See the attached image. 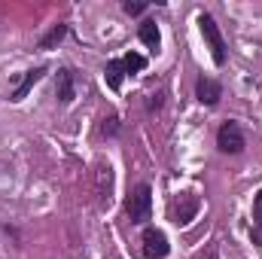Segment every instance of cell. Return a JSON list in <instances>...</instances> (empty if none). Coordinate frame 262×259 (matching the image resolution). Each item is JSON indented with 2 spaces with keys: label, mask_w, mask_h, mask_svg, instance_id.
<instances>
[{
  "label": "cell",
  "mask_w": 262,
  "mask_h": 259,
  "mask_svg": "<svg viewBox=\"0 0 262 259\" xmlns=\"http://www.w3.org/2000/svg\"><path fill=\"white\" fill-rule=\"evenodd\" d=\"M125 210H128L131 223H146V220L152 217V192H149V186H146V183H140V186L128 195Z\"/></svg>",
  "instance_id": "obj_1"
},
{
  "label": "cell",
  "mask_w": 262,
  "mask_h": 259,
  "mask_svg": "<svg viewBox=\"0 0 262 259\" xmlns=\"http://www.w3.org/2000/svg\"><path fill=\"white\" fill-rule=\"evenodd\" d=\"M198 25H201L204 43H207V49H210L213 61H216V64H226V40H223V34H220V25H216L210 15H201V18H198Z\"/></svg>",
  "instance_id": "obj_2"
},
{
  "label": "cell",
  "mask_w": 262,
  "mask_h": 259,
  "mask_svg": "<svg viewBox=\"0 0 262 259\" xmlns=\"http://www.w3.org/2000/svg\"><path fill=\"white\" fill-rule=\"evenodd\" d=\"M216 146L223 149V153H241L244 149V131H241V125L238 122H226L223 128H220V134H216Z\"/></svg>",
  "instance_id": "obj_3"
},
{
  "label": "cell",
  "mask_w": 262,
  "mask_h": 259,
  "mask_svg": "<svg viewBox=\"0 0 262 259\" xmlns=\"http://www.w3.org/2000/svg\"><path fill=\"white\" fill-rule=\"evenodd\" d=\"M168 250H171V244H168L165 232H159V229L143 232V259H165Z\"/></svg>",
  "instance_id": "obj_4"
},
{
  "label": "cell",
  "mask_w": 262,
  "mask_h": 259,
  "mask_svg": "<svg viewBox=\"0 0 262 259\" xmlns=\"http://www.w3.org/2000/svg\"><path fill=\"white\" fill-rule=\"evenodd\" d=\"M195 213H198V195L195 192H183L177 201H174V223H177V226L192 223Z\"/></svg>",
  "instance_id": "obj_5"
},
{
  "label": "cell",
  "mask_w": 262,
  "mask_h": 259,
  "mask_svg": "<svg viewBox=\"0 0 262 259\" xmlns=\"http://www.w3.org/2000/svg\"><path fill=\"white\" fill-rule=\"evenodd\" d=\"M195 95L201 104H207V107H213L220 98H223V89H220V82L216 79H210V76H201L195 85Z\"/></svg>",
  "instance_id": "obj_6"
},
{
  "label": "cell",
  "mask_w": 262,
  "mask_h": 259,
  "mask_svg": "<svg viewBox=\"0 0 262 259\" xmlns=\"http://www.w3.org/2000/svg\"><path fill=\"white\" fill-rule=\"evenodd\" d=\"M55 95H58L61 104L73 101V73L70 70H58V76H55Z\"/></svg>",
  "instance_id": "obj_7"
},
{
  "label": "cell",
  "mask_w": 262,
  "mask_h": 259,
  "mask_svg": "<svg viewBox=\"0 0 262 259\" xmlns=\"http://www.w3.org/2000/svg\"><path fill=\"white\" fill-rule=\"evenodd\" d=\"M43 73H46L43 67H37V70H28V73H25V79H21V85H18L12 95H9V101H21V98H28V92L34 89V82H40V76H43Z\"/></svg>",
  "instance_id": "obj_8"
},
{
  "label": "cell",
  "mask_w": 262,
  "mask_h": 259,
  "mask_svg": "<svg viewBox=\"0 0 262 259\" xmlns=\"http://www.w3.org/2000/svg\"><path fill=\"white\" fill-rule=\"evenodd\" d=\"M140 40H143L149 49H159V43H162L159 25H156V21H143V25H140Z\"/></svg>",
  "instance_id": "obj_9"
},
{
  "label": "cell",
  "mask_w": 262,
  "mask_h": 259,
  "mask_svg": "<svg viewBox=\"0 0 262 259\" xmlns=\"http://www.w3.org/2000/svg\"><path fill=\"white\" fill-rule=\"evenodd\" d=\"M122 70H125V67H122V61H110V64H107V70H104L107 85H110L113 92H119V89H122Z\"/></svg>",
  "instance_id": "obj_10"
},
{
  "label": "cell",
  "mask_w": 262,
  "mask_h": 259,
  "mask_svg": "<svg viewBox=\"0 0 262 259\" xmlns=\"http://www.w3.org/2000/svg\"><path fill=\"white\" fill-rule=\"evenodd\" d=\"M64 34H67L64 25H55V28H52V31H49V34L40 40V46H43V49H52L55 43H61V37H64Z\"/></svg>",
  "instance_id": "obj_11"
},
{
  "label": "cell",
  "mask_w": 262,
  "mask_h": 259,
  "mask_svg": "<svg viewBox=\"0 0 262 259\" xmlns=\"http://www.w3.org/2000/svg\"><path fill=\"white\" fill-rule=\"evenodd\" d=\"M122 67L131 70V73H137V70H143V67H146V58H143V55H137V52H128V55L122 58Z\"/></svg>",
  "instance_id": "obj_12"
},
{
  "label": "cell",
  "mask_w": 262,
  "mask_h": 259,
  "mask_svg": "<svg viewBox=\"0 0 262 259\" xmlns=\"http://www.w3.org/2000/svg\"><path fill=\"white\" fill-rule=\"evenodd\" d=\"M143 9H146V3H140V0H128V3H125V12H128V15H140Z\"/></svg>",
  "instance_id": "obj_13"
},
{
  "label": "cell",
  "mask_w": 262,
  "mask_h": 259,
  "mask_svg": "<svg viewBox=\"0 0 262 259\" xmlns=\"http://www.w3.org/2000/svg\"><path fill=\"white\" fill-rule=\"evenodd\" d=\"M253 217H256V226H262V189H259V195L253 198Z\"/></svg>",
  "instance_id": "obj_14"
},
{
  "label": "cell",
  "mask_w": 262,
  "mask_h": 259,
  "mask_svg": "<svg viewBox=\"0 0 262 259\" xmlns=\"http://www.w3.org/2000/svg\"><path fill=\"white\" fill-rule=\"evenodd\" d=\"M116 122H119V119H116V116H110V119H104V134H113V131L119 128V125H116Z\"/></svg>",
  "instance_id": "obj_15"
},
{
  "label": "cell",
  "mask_w": 262,
  "mask_h": 259,
  "mask_svg": "<svg viewBox=\"0 0 262 259\" xmlns=\"http://www.w3.org/2000/svg\"><path fill=\"white\" fill-rule=\"evenodd\" d=\"M253 241L262 247V226H256V229H253Z\"/></svg>",
  "instance_id": "obj_16"
}]
</instances>
